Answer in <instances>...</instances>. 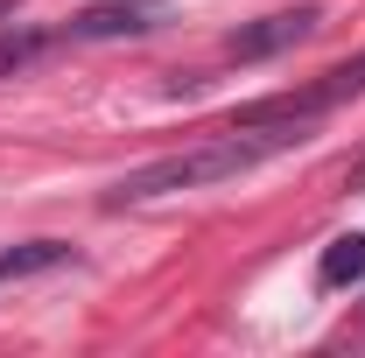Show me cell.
I'll return each mask as SVG.
<instances>
[{
  "label": "cell",
  "instance_id": "cell-5",
  "mask_svg": "<svg viewBox=\"0 0 365 358\" xmlns=\"http://www.w3.org/2000/svg\"><path fill=\"white\" fill-rule=\"evenodd\" d=\"M63 260H78V246H63V239H21V246L0 253V288L7 281H29V274H49Z\"/></svg>",
  "mask_w": 365,
  "mask_h": 358
},
{
  "label": "cell",
  "instance_id": "cell-8",
  "mask_svg": "<svg viewBox=\"0 0 365 358\" xmlns=\"http://www.w3.org/2000/svg\"><path fill=\"white\" fill-rule=\"evenodd\" d=\"M351 190H365V162H359V169H351Z\"/></svg>",
  "mask_w": 365,
  "mask_h": 358
},
{
  "label": "cell",
  "instance_id": "cell-3",
  "mask_svg": "<svg viewBox=\"0 0 365 358\" xmlns=\"http://www.w3.org/2000/svg\"><path fill=\"white\" fill-rule=\"evenodd\" d=\"M323 29V7L317 0H295V7H274V14H260V21H239L225 36V56L232 63H267V56H281V49L309 43Z\"/></svg>",
  "mask_w": 365,
  "mask_h": 358
},
{
  "label": "cell",
  "instance_id": "cell-7",
  "mask_svg": "<svg viewBox=\"0 0 365 358\" xmlns=\"http://www.w3.org/2000/svg\"><path fill=\"white\" fill-rule=\"evenodd\" d=\"M43 43H49V36H0V78H7V71H21Z\"/></svg>",
  "mask_w": 365,
  "mask_h": 358
},
{
  "label": "cell",
  "instance_id": "cell-6",
  "mask_svg": "<svg viewBox=\"0 0 365 358\" xmlns=\"http://www.w3.org/2000/svg\"><path fill=\"white\" fill-rule=\"evenodd\" d=\"M317 281L323 288H359L365 281V232H337L317 260Z\"/></svg>",
  "mask_w": 365,
  "mask_h": 358
},
{
  "label": "cell",
  "instance_id": "cell-1",
  "mask_svg": "<svg viewBox=\"0 0 365 358\" xmlns=\"http://www.w3.org/2000/svg\"><path fill=\"white\" fill-rule=\"evenodd\" d=\"M317 127L302 120H260V127H225V134L197 140V148H176V155H155L106 190V211H127V204H155V197H182V190H218V183L253 176L260 162L302 148Z\"/></svg>",
  "mask_w": 365,
  "mask_h": 358
},
{
  "label": "cell",
  "instance_id": "cell-2",
  "mask_svg": "<svg viewBox=\"0 0 365 358\" xmlns=\"http://www.w3.org/2000/svg\"><path fill=\"white\" fill-rule=\"evenodd\" d=\"M351 98H365V49L344 56V63H330L317 85H295V91H274V98L239 106L232 127H260V120H302V127H317L323 113H337V106H351Z\"/></svg>",
  "mask_w": 365,
  "mask_h": 358
},
{
  "label": "cell",
  "instance_id": "cell-4",
  "mask_svg": "<svg viewBox=\"0 0 365 358\" xmlns=\"http://www.w3.org/2000/svg\"><path fill=\"white\" fill-rule=\"evenodd\" d=\"M169 21V0H91L71 14V43H120V36H155Z\"/></svg>",
  "mask_w": 365,
  "mask_h": 358
}]
</instances>
